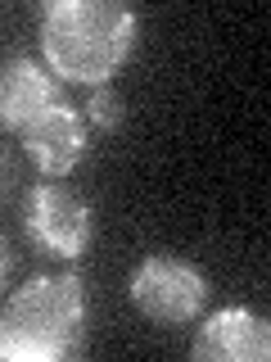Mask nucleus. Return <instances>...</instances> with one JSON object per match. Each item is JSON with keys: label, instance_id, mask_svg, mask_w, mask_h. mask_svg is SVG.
<instances>
[{"label": "nucleus", "instance_id": "obj_7", "mask_svg": "<svg viewBox=\"0 0 271 362\" xmlns=\"http://www.w3.org/2000/svg\"><path fill=\"white\" fill-rule=\"evenodd\" d=\"M54 105H59V100H54V77L45 73L37 59L18 54V59L0 73V127L23 132Z\"/></svg>", "mask_w": 271, "mask_h": 362}, {"label": "nucleus", "instance_id": "obj_4", "mask_svg": "<svg viewBox=\"0 0 271 362\" xmlns=\"http://www.w3.org/2000/svg\"><path fill=\"white\" fill-rule=\"evenodd\" d=\"M23 222H28V235L45 254H59V258H77L90 240V204L77 190L59 186V181L32 190Z\"/></svg>", "mask_w": 271, "mask_h": 362}, {"label": "nucleus", "instance_id": "obj_10", "mask_svg": "<svg viewBox=\"0 0 271 362\" xmlns=\"http://www.w3.org/2000/svg\"><path fill=\"white\" fill-rule=\"evenodd\" d=\"M9 190H14V158L0 150V204L9 199Z\"/></svg>", "mask_w": 271, "mask_h": 362}, {"label": "nucleus", "instance_id": "obj_6", "mask_svg": "<svg viewBox=\"0 0 271 362\" xmlns=\"http://www.w3.org/2000/svg\"><path fill=\"white\" fill-rule=\"evenodd\" d=\"M23 150L45 177H68L86 158V122L68 105L45 109L32 127H23Z\"/></svg>", "mask_w": 271, "mask_h": 362}, {"label": "nucleus", "instance_id": "obj_9", "mask_svg": "<svg viewBox=\"0 0 271 362\" xmlns=\"http://www.w3.org/2000/svg\"><path fill=\"white\" fill-rule=\"evenodd\" d=\"M9 272H14V245H9V235L0 231V290H5Z\"/></svg>", "mask_w": 271, "mask_h": 362}, {"label": "nucleus", "instance_id": "obj_1", "mask_svg": "<svg viewBox=\"0 0 271 362\" xmlns=\"http://www.w3.org/2000/svg\"><path fill=\"white\" fill-rule=\"evenodd\" d=\"M136 45V14L118 0H54L41 9V50L64 82L104 86Z\"/></svg>", "mask_w": 271, "mask_h": 362}, {"label": "nucleus", "instance_id": "obj_3", "mask_svg": "<svg viewBox=\"0 0 271 362\" xmlns=\"http://www.w3.org/2000/svg\"><path fill=\"white\" fill-rule=\"evenodd\" d=\"M127 290H131L136 308L158 326L190 322V317L203 308V294H208L203 272L181 263V258H145V263L131 272Z\"/></svg>", "mask_w": 271, "mask_h": 362}, {"label": "nucleus", "instance_id": "obj_2", "mask_svg": "<svg viewBox=\"0 0 271 362\" xmlns=\"http://www.w3.org/2000/svg\"><path fill=\"white\" fill-rule=\"evenodd\" d=\"M86 322V294L77 276H32L0 313V358L54 362L77 344Z\"/></svg>", "mask_w": 271, "mask_h": 362}, {"label": "nucleus", "instance_id": "obj_5", "mask_svg": "<svg viewBox=\"0 0 271 362\" xmlns=\"http://www.w3.org/2000/svg\"><path fill=\"white\" fill-rule=\"evenodd\" d=\"M190 354L203 362H267L271 326L248 308H222L199 326V339Z\"/></svg>", "mask_w": 271, "mask_h": 362}, {"label": "nucleus", "instance_id": "obj_8", "mask_svg": "<svg viewBox=\"0 0 271 362\" xmlns=\"http://www.w3.org/2000/svg\"><path fill=\"white\" fill-rule=\"evenodd\" d=\"M86 118H90V127H100V132H113V127L122 122V95H118V90H113L109 82H104V86H90Z\"/></svg>", "mask_w": 271, "mask_h": 362}]
</instances>
